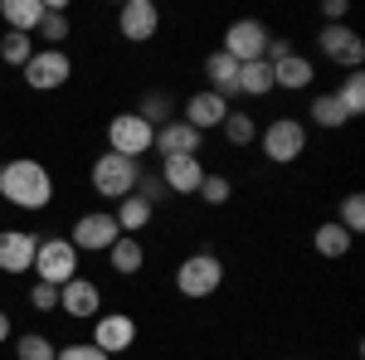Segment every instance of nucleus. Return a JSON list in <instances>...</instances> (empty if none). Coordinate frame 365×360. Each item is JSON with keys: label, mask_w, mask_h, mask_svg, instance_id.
Returning <instances> with one entry per match:
<instances>
[{"label": "nucleus", "mask_w": 365, "mask_h": 360, "mask_svg": "<svg viewBox=\"0 0 365 360\" xmlns=\"http://www.w3.org/2000/svg\"><path fill=\"white\" fill-rule=\"evenodd\" d=\"M34 282H49V287H63V282H73L78 277V249L63 239V234H49V239H39V249H34Z\"/></svg>", "instance_id": "nucleus-3"}, {"label": "nucleus", "mask_w": 365, "mask_h": 360, "mask_svg": "<svg viewBox=\"0 0 365 360\" xmlns=\"http://www.w3.org/2000/svg\"><path fill=\"white\" fill-rule=\"evenodd\" d=\"M0 341H10V312H0Z\"/></svg>", "instance_id": "nucleus-38"}, {"label": "nucleus", "mask_w": 365, "mask_h": 360, "mask_svg": "<svg viewBox=\"0 0 365 360\" xmlns=\"http://www.w3.org/2000/svg\"><path fill=\"white\" fill-rule=\"evenodd\" d=\"M39 239L25 229H0V273H29Z\"/></svg>", "instance_id": "nucleus-16"}, {"label": "nucleus", "mask_w": 365, "mask_h": 360, "mask_svg": "<svg viewBox=\"0 0 365 360\" xmlns=\"http://www.w3.org/2000/svg\"><path fill=\"white\" fill-rule=\"evenodd\" d=\"M268 39H273V34H268L263 20H234V25L225 29V44H220V49H225L234 63H253V58H263Z\"/></svg>", "instance_id": "nucleus-9"}, {"label": "nucleus", "mask_w": 365, "mask_h": 360, "mask_svg": "<svg viewBox=\"0 0 365 360\" xmlns=\"http://www.w3.org/2000/svg\"><path fill=\"white\" fill-rule=\"evenodd\" d=\"M151 215H156V210H151L141 195H127V200H117V210H113L117 229H122V234H132V239H141V229L151 224Z\"/></svg>", "instance_id": "nucleus-21"}, {"label": "nucleus", "mask_w": 365, "mask_h": 360, "mask_svg": "<svg viewBox=\"0 0 365 360\" xmlns=\"http://www.w3.org/2000/svg\"><path fill=\"white\" fill-rule=\"evenodd\" d=\"M239 93H249V98H268V93H273V63H268V58L239 63Z\"/></svg>", "instance_id": "nucleus-23"}, {"label": "nucleus", "mask_w": 365, "mask_h": 360, "mask_svg": "<svg viewBox=\"0 0 365 360\" xmlns=\"http://www.w3.org/2000/svg\"><path fill=\"white\" fill-rule=\"evenodd\" d=\"M88 180H93V190L103 195V200H127V195L137 190L141 180V166L137 161H127V156H117V151H103L98 161H93V170H88Z\"/></svg>", "instance_id": "nucleus-4"}, {"label": "nucleus", "mask_w": 365, "mask_h": 360, "mask_svg": "<svg viewBox=\"0 0 365 360\" xmlns=\"http://www.w3.org/2000/svg\"><path fill=\"white\" fill-rule=\"evenodd\" d=\"M161 185H166V195H195L200 180L210 175V170L200 166V156H175V161H161Z\"/></svg>", "instance_id": "nucleus-17"}, {"label": "nucleus", "mask_w": 365, "mask_h": 360, "mask_svg": "<svg viewBox=\"0 0 365 360\" xmlns=\"http://www.w3.org/2000/svg\"><path fill=\"white\" fill-rule=\"evenodd\" d=\"M151 141H156V127H146L137 112H117L113 122H108V151L127 156V161L146 156V151H151Z\"/></svg>", "instance_id": "nucleus-6"}, {"label": "nucleus", "mask_w": 365, "mask_h": 360, "mask_svg": "<svg viewBox=\"0 0 365 360\" xmlns=\"http://www.w3.org/2000/svg\"><path fill=\"white\" fill-rule=\"evenodd\" d=\"M132 341H137V322H132L127 312H103V317L93 322V346H98L103 356L132 351Z\"/></svg>", "instance_id": "nucleus-12"}, {"label": "nucleus", "mask_w": 365, "mask_h": 360, "mask_svg": "<svg viewBox=\"0 0 365 360\" xmlns=\"http://www.w3.org/2000/svg\"><path fill=\"white\" fill-rule=\"evenodd\" d=\"M137 117L146 122V127H166L170 117H175V103H170V93H146V98H141V108H137Z\"/></svg>", "instance_id": "nucleus-27"}, {"label": "nucleus", "mask_w": 365, "mask_h": 360, "mask_svg": "<svg viewBox=\"0 0 365 360\" xmlns=\"http://www.w3.org/2000/svg\"><path fill=\"white\" fill-rule=\"evenodd\" d=\"M292 360H297V356H292Z\"/></svg>", "instance_id": "nucleus-39"}, {"label": "nucleus", "mask_w": 365, "mask_h": 360, "mask_svg": "<svg viewBox=\"0 0 365 360\" xmlns=\"http://www.w3.org/2000/svg\"><path fill=\"white\" fill-rule=\"evenodd\" d=\"M58 312L73 317V322H98V317H103V292H98V282H88L83 273L73 277V282H63V287H58Z\"/></svg>", "instance_id": "nucleus-10"}, {"label": "nucleus", "mask_w": 365, "mask_h": 360, "mask_svg": "<svg viewBox=\"0 0 365 360\" xmlns=\"http://www.w3.org/2000/svg\"><path fill=\"white\" fill-rule=\"evenodd\" d=\"M220 132H225L229 146H249V141L258 137V122H253L249 112H234V108H229V117H225V127H220Z\"/></svg>", "instance_id": "nucleus-30"}, {"label": "nucleus", "mask_w": 365, "mask_h": 360, "mask_svg": "<svg viewBox=\"0 0 365 360\" xmlns=\"http://www.w3.org/2000/svg\"><path fill=\"white\" fill-rule=\"evenodd\" d=\"M205 83H210V93H220V98H234L239 93V63L225 54V49H215V54L205 58Z\"/></svg>", "instance_id": "nucleus-19"}, {"label": "nucleus", "mask_w": 365, "mask_h": 360, "mask_svg": "<svg viewBox=\"0 0 365 360\" xmlns=\"http://www.w3.org/2000/svg\"><path fill=\"white\" fill-rule=\"evenodd\" d=\"M137 190H141V200H146L151 210H156V205L166 200V185H161V175H141V180H137ZM137 190H132V195H137Z\"/></svg>", "instance_id": "nucleus-36"}, {"label": "nucleus", "mask_w": 365, "mask_h": 360, "mask_svg": "<svg viewBox=\"0 0 365 360\" xmlns=\"http://www.w3.org/2000/svg\"><path fill=\"white\" fill-rule=\"evenodd\" d=\"M15 356H20V360H54L58 346H54L44 331H25L20 341H15Z\"/></svg>", "instance_id": "nucleus-31"}, {"label": "nucleus", "mask_w": 365, "mask_h": 360, "mask_svg": "<svg viewBox=\"0 0 365 360\" xmlns=\"http://www.w3.org/2000/svg\"><path fill=\"white\" fill-rule=\"evenodd\" d=\"M346 0H322V15H327V25H346Z\"/></svg>", "instance_id": "nucleus-37"}, {"label": "nucleus", "mask_w": 365, "mask_h": 360, "mask_svg": "<svg viewBox=\"0 0 365 360\" xmlns=\"http://www.w3.org/2000/svg\"><path fill=\"white\" fill-rule=\"evenodd\" d=\"M307 117L317 122V127H327V132H336V127H346V122H351V117H346V108L336 103V93H317Z\"/></svg>", "instance_id": "nucleus-25"}, {"label": "nucleus", "mask_w": 365, "mask_h": 360, "mask_svg": "<svg viewBox=\"0 0 365 360\" xmlns=\"http://www.w3.org/2000/svg\"><path fill=\"white\" fill-rule=\"evenodd\" d=\"M200 132L185 122V117H170L166 127H156V141L151 151H161V161H175V156H200Z\"/></svg>", "instance_id": "nucleus-14"}, {"label": "nucleus", "mask_w": 365, "mask_h": 360, "mask_svg": "<svg viewBox=\"0 0 365 360\" xmlns=\"http://www.w3.org/2000/svg\"><path fill=\"white\" fill-rule=\"evenodd\" d=\"M54 360H113V356H103V351H98L93 341H73V346H63Z\"/></svg>", "instance_id": "nucleus-35"}, {"label": "nucleus", "mask_w": 365, "mask_h": 360, "mask_svg": "<svg viewBox=\"0 0 365 360\" xmlns=\"http://www.w3.org/2000/svg\"><path fill=\"white\" fill-rule=\"evenodd\" d=\"M34 39H44V49H63V39H68V10H44Z\"/></svg>", "instance_id": "nucleus-26"}, {"label": "nucleus", "mask_w": 365, "mask_h": 360, "mask_svg": "<svg viewBox=\"0 0 365 360\" xmlns=\"http://www.w3.org/2000/svg\"><path fill=\"white\" fill-rule=\"evenodd\" d=\"M312 244H317V253H322V258H346V253H351V244H356V234H346L336 220H327L317 234H312Z\"/></svg>", "instance_id": "nucleus-24"}, {"label": "nucleus", "mask_w": 365, "mask_h": 360, "mask_svg": "<svg viewBox=\"0 0 365 360\" xmlns=\"http://www.w3.org/2000/svg\"><path fill=\"white\" fill-rule=\"evenodd\" d=\"M117 29H122L127 44H146V39H156V29H161V10H156V0H127V5L117 10Z\"/></svg>", "instance_id": "nucleus-11"}, {"label": "nucleus", "mask_w": 365, "mask_h": 360, "mask_svg": "<svg viewBox=\"0 0 365 360\" xmlns=\"http://www.w3.org/2000/svg\"><path fill=\"white\" fill-rule=\"evenodd\" d=\"M73 78V58L63 54V49H34V58L25 63V83L34 93H54Z\"/></svg>", "instance_id": "nucleus-8"}, {"label": "nucleus", "mask_w": 365, "mask_h": 360, "mask_svg": "<svg viewBox=\"0 0 365 360\" xmlns=\"http://www.w3.org/2000/svg\"><path fill=\"white\" fill-rule=\"evenodd\" d=\"M0 15L15 34H34L44 20V0H0Z\"/></svg>", "instance_id": "nucleus-20"}, {"label": "nucleus", "mask_w": 365, "mask_h": 360, "mask_svg": "<svg viewBox=\"0 0 365 360\" xmlns=\"http://www.w3.org/2000/svg\"><path fill=\"white\" fill-rule=\"evenodd\" d=\"M312 78H317V68H312V58H302L297 49L282 54V58H273V88L302 93V88H312Z\"/></svg>", "instance_id": "nucleus-18"}, {"label": "nucleus", "mask_w": 365, "mask_h": 360, "mask_svg": "<svg viewBox=\"0 0 365 360\" xmlns=\"http://www.w3.org/2000/svg\"><path fill=\"white\" fill-rule=\"evenodd\" d=\"M0 58H5L10 68H25L29 58H34V34H15V29H10V34L0 39Z\"/></svg>", "instance_id": "nucleus-29"}, {"label": "nucleus", "mask_w": 365, "mask_h": 360, "mask_svg": "<svg viewBox=\"0 0 365 360\" xmlns=\"http://www.w3.org/2000/svg\"><path fill=\"white\" fill-rule=\"evenodd\" d=\"M108 263H113V273L132 277L141 273V263H146V249H141V239H132V234H122L113 249H108Z\"/></svg>", "instance_id": "nucleus-22"}, {"label": "nucleus", "mask_w": 365, "mask_h": 360, "mask_svg": "<svg viewBox=\"0 0 365 360\" xmlns=\"http://www.w3.org/2000/svg\"><path fill=\"white\" fill-rule=\"evenodd\" d=\"M0 195L15 210H44L54 200V175L39 161H29V156H15V161L0 166Z\"/></svg>", "instance_id": "nucleus-1"}, {"label": "nucleus", "mask_w": 365, "mask_h": 360, "mask_svg": "<svg viewBox=\"0 0 365 360\" xmlns=\"http://www.w3.org/2000/svg\"><path fill=\"white\" fill-rule=\"evenodd\" d=\"M225 117H229V103L220 98V93H210V88H200V93L185 98V122L195 127L200 137L215 132V127H225Z\"/></svg>", "instance_id": "nucleus-15"}, {"label": "nucleus", "mask_w": 365, "mask_h": 360, "mask_svg": "<svg viewBox=\"0 0 365 360\" xmlns=\"http://www.w3.org/2000/svg\"><path fill=\"white\" fill-rule=\"evenodd\" d=\"M29 307H34V312H58V287L34 282V287H29Z\"/></svg>", "instance_id": "nucleus-34"}, {"label": "nucleus", "mask_w": 365, "mask_h": 360, "mask_svg": "<svg viewBox=\"0 0 365 360\" xmlns=\"http://www.w3.org/2000/svg\"><path fill=\"white\" fill-rule=\"evenodd\" d=\"M220 282H225V263H220V253H190V258H180V268H175V292L190 297V302L215 297Z\"/></svg>", "instance_id": "nucleus-2"}, {"label": "nucleus", "mask_w": 365, "mask_h": 360, "mask_svg": "<svg viewBox=\"0 0 365 360\" xmlns=\"http://www.w3.org/2000/svg\"><path fill=\"white\" fill-rule=\"evenodd\" d=\"M195 195L205 200V205H229V195H234V185H229L225 175H205Z\"/></svg>", "instance_id": "nucleus-33"}, {"label": "nucleus", "mask_w": 365, "mask_h": 360, "mask_svg": "<svg viewBox=\"0 0 365 360\" xmlns=\"http://www.w3.org/2000/svg\"><path fill=\"white\" fill-rule=\"evenodd\" d=\"M341 229H346V234H361L365 229V195L356 190V195H346V205H341Z\"/></svg>", "instance_id": "nucleus-32"}, {"label": "nucleus", "mask_w": 365, "mask_h": 360, "mask_svg": "<svg viewBox=\"0 0 365 360\" xmlns=\"http://www.w3.org/2000/svg\"><path fill=\"white\" fill-rule=\"evenodd\" d=\"M336 103L346 108V117H361V112H365V73H361V68H351V73H346Z\"/></svg>", "instance_id": "nucleus-28"}, {"label": "nucleus", "mask_w": 365, "mask_h": 360, "mask_svg": "<svg viewBox=\"0 0 365 360\" xmlns=\"http://www.w3.org/2000/svg\"><path fill=\"white\" fill-rule=\"evenodd\" d=\"M117 239H122V229H117L113 210H88V215H78L73 234H68V244L78 253H108Z\"/></svg>", "instance_id": "nucleus-7"}, {"label": "nucleus", "mask_w": 365, "mask_h": 360, "mask_svg": "<svg viewBox=\"0 0 365 360\" xmlns=\"http://www.w3.org/2000/svg\"><path fill=\"white\" fill-rule=\"evenodd\" d=\"M317 49L331 58V63L361 68V58H365V39H361V34H356L351 25H322V34H317Z\"/></svg>", "instance_id": "nucleus-13"}, {"label": "nucleus", "mask_w": 365, "mask_h": 360, "mask_svg": "<svg viewBox=\"0 0 365 360\" xmlns=\"http://www.w3.org/2000/svg\"><path fill=\"white\" fill-rule=\"evenodd\" d=\"M302 151H307V127H302L297 117H273V122L263 127V156H268L273 166H292Z\"/></svg>", "instance_id": "nucleus-5"}]
</instances>
